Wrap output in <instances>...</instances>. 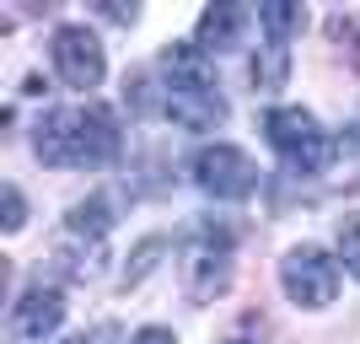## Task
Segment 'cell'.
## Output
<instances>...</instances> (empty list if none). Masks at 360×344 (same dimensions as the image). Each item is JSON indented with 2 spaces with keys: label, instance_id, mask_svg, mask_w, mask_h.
<instances>
[{
  "label": "cell",
  "instance_id": "1",
  "mask_svg": "<svg viewBox=\"0 0 360 344\" xmlns=\"http://www.w3.org/2000/svg\"><path fill=\"white\" fill-rule=\"evenodd\" d=\"M32 146H38V162H49V167H103L119 156V124L97 103L54 108V113L38 119Z\"/></svg>",
  "mask_w": 360,
  "mask_h": 344
},
{
  "label": "cell",
  "instance_id": "2",
  "mask_svg": "<svg viewBox=\"0 0 360 344\" xmlns=\"http://www.w3.org/2000/svg\"><path fill=\"white\" fill-rule=\"evenodd\" d=\"M178 274H183L188 301H215L231 280V231L221 221H194L188 237H183Z\"/></svg>",
  "mask_w": 360,
  "mask_h": 344
},
{
  "label": "cell",
  "instance_id": "3",
  "mask_svg": "<svg viewBox=\"0 0 360 344\" xmlns=\"http://www.w3.org/2000/svg\"><path fill=\"white\" fill-rule=\"evenodd\" d=\"M264 135H269V146L280 151L285 172H296V178H317V172L328 167V156H333L328 135L317 129V119L307 108H274L269 119H264Z\"/></svg>",
  "mask_w": 360,
  "mask_h": 344
},
{
  "label": "cell",
  "instance_id": "4",
  "mask_svg": "<svg viewBox=\"0 0 360 344\" xmlns=\"http://www.w3.org/2000/svg\"><path fill=\"white\" fill-rule=\"evenodd\" d=\"M280 285H285V296L296 301V307H328L333 296H339V264H333L323 248H312V242H301V248H290L285 258H280Z\"/></svg>",
  "mask_w": 360,
  "mask_h": 344
},
{
  "label": "cell",
  "instance_id": "5",
  "mask_svg": "<svg viewBox=\"0 0 360 344\" xmlns=\"http://www.w3.org/2000/svg\"><path fill=\"white\" fill-rule=\"evenodd\" d=\"M49 54H54V70H60V81H65V87H75V91H91L97 81H103V70H108L97 32L81 27V22H65V27H54V44H49Z\"/></svg>",
  "mask_w": 360,
  "mask_h": 344
},
{
  "label": "cell",
  "instance_id": "6",
  "mask_svg": "<svg viewBox=\"0 0 360 344\" xmlns=\"http://www.w3.org/2000/svg\"><path fill=\"white\" fill-rule=\"evenodd\" d=\"M194 183L210 199H248L258 189V167L237 146H205L194 156Z\"/></svg>",
  "mask_w": 360,
  "mask_h": 344
},
{
  "label": "cell",
  "instance_id": "7",
  "mask_svg": "<svg viewBox=\"0 0 360 344\" xmlns=\"http://www.w3.org/2000/svg\"><path fill=\"white\" fill-rule=\"evenodd\" d=\"M162 113L178 129L210 135V129L226 124V97H221V87H162Z\"/></svg>",
  "mask_w": 360,
  "mask_h": 344
},
{
  "label": "cell",
  "instance_id": "8",
  "mask_svg": "<svg viewBox=\"0 0 360 344\" xmlns=\"http://www.w3.org/2000/svg\"><path fill=\"white\" fill-rule=\"evenodd\" d=\"M60 323H65V296L54 285H32V291H22V296L11 301V333L16 339L44 344V339L60 333Z\"/></svg>",
  "mask_w": 360,
  "mask_h": 344
},
{
  "label": "cell",
  "instance_id": "9",
  "mask_svg": "<svg viewBox=\"0 0 360 344\" xmlns=\"http://www.w3.org/2000/svg\"><path fill=\"white\" fill-rule=\"evenodd\" d=\"M54 269H60L65 280H97V274L108 269V242L81 237V231L65 226L60 237H54Z\"/></svg>",
  "mask_w": 360,
  "mask_h": 344
},
{
  "label": "cell",
  "instance_id": "10",
  "mask_svg": "<svg viewBox=\"0 0 360 344\" xmlns=\"http://www.w3.org/2000/svg\"><path fill=\"white\" fill-rule=\"evenodd\" d=\"M248 22H253V11H248V6H231V0H221V6H210V11L199 16V38H194V44L205 49V54H226V49H237V44H242Z\"/></svg>",
  "mask_w": 360,
  "mask_h": 344
},
{
  "label": "cell",
  "instance_id": "11",
  "mask_svg": "<svg viewBox=\"0 0 360 344\" xmlns=\"http://www.w3.org/2000/svg\"><path fill=\"white\" fill-rule=\"evenodd\" d=\"M162 75H167V87H215V65L199 44H167Z\"/></svg>",
  "mask_w": 360,
  "mask_h": 344
},
{
  "label": "cell",
  "instance_id": "12",
  "mask_svg": "<svg viewBox=\"0 0 360 344\" xmlns=\"http://www.w3.org/2000/svg\"><path fill=\"white\" fill-rule=\"evenodd\" d=\"M258 27L269 32V44H290V38L307 27V11H301L296 0H264V6H258Z\"/></svg>",
  "mask_w": 360,
  "mask_h": 344
},
{
  "label": "cell",
  "instance_id": "13",
  "mask_svg": "<svg viewBox=\"0 0 360 344\" xmlns=\"http://www.w3.org/2000/svg\"><path fill=\"white\" fill-rule=\"evenodd\" d=\"M290 81V49L285 44H264L253 54V91H280Z\"/></svg>",
  "mask_w": 360,
  "mask_h": 344
},
{
  "label": "cell",
  "instance_id": "14",
  "mask_svg": "<svg viewBox=\"0 0 360 344\" xmlns=\"http://www.w3.org/2000/svg\"><path fill=\"white\" fill-rule=\"evenodd\" d=\"M339 258H345V269L360 280V215H345V221H339Z\"/></svg>",
  "mask_w": 360,
  "mask_h": 344
},
{
  "label": "cell",
  "instance_id": "15",
  "mask_svg": "<svg viewBox=\"0 0 360 344\" xmlns=\"http://www.w3.org/2000/svg\"><path fill=\"white\" fill-rule=\"evenodd\" d=\"M0 221H6V231H22V226H27V199H22L16 183H6V215H0Z\"/></svg>",
  "mask_w": 360,
  "mask_h": 344
},
{
  "label": "cell",
  "instance_id": "16",
  "mask_svg": "<svg viewBox=\"0 0 360 344\" xmlns=\"http://www.w3.org/2000/svg\"><path fill=\"white\" fill-rule=\"evenodd\" d=\"M162 248H167L162 237H146V242H140V248H135V269H129V280H124V285H140V274L156 264V253H162Z\"/></svg>",
  "mask_w": 360,
  "mask_h": 344
},
{
  "label": "cell",
  "instance_id": "17",
  "mask_svg": "<svg viewBox=\"0 0 360 344\" xmlns=\"http://www.w3.org/2000/svg\"><path fill=\"white\" fill-rule=\"evenodd\" d=\"M97 16H108V22H124V27H129V22H135V6H97Z\"/></svg>",
  "mask_w": 360,
  "mask_h": 344
},
{
  "label": "cell",
  "instance_id": "18",
  "mask_svg": "<svg viewBox=\"0 0 360 344\" xmlns=\"http://www.w3.org/2000/svg\"><path fill=\"white\" fill-rule=\"evenodd\" d=\"M129 344H178V339H172V329H140Z\"/></svg>",
  "mask_w": 360,
  "mask_h": 344
},
{
  "label": "cell",
  "instance_id": "19",
  "mask_svg": "<svg viewBox=\"0 0 360 344\" xmlns=\"http://www.w3.org/2000/svg\"><path fill=\"white\" fill-rule=\"evenodd\" d=\"M226 344H248V339H226Z\"/></svg>",
  "mask_w": 360,
  "mask_h": 344
},
{
  "label": "cell",
  "instance_id": "20",
  "mask_svg": "<svg viewBox=\"0 0 360 344\" xmlns=\"http://www.w3.org/2000/svg\"><path fill=\"white\" fill-rule=\"evenodd\" d=\"M65 344H86V339H65Z\"/></svg>",
  "mask_w": 360,
  "mask_h": 344
}]
</instances>
